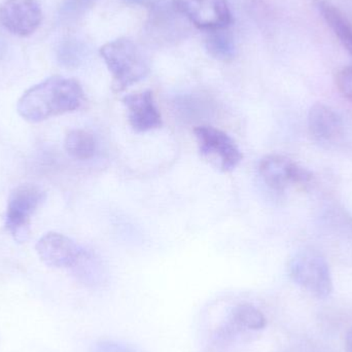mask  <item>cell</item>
Returning <instances> with one entry per match:
<instances>
[{"instance_id":"obj_1","label":"cell","mask_w":352,"mask_h":352,"mask_svg":"<svg viewBox=\"0 0 352 352\" xmlns=\"http://www.w3.org/2000/svg\"><path fill=\"white\" fill-rule=\"evenodd\" d=\"M84 102V90L78 80L52 76L28 89L18 101L16 111L26 121L39 123L78 111Z\"/></svg>"},{"instance_id":"obj_2","label":"cell","mask_w":352,"mask_h":352,"mask_svg":"<svg viewBox=\"0 0 352 352\" xmlns=\"http://www.w3.org/2000/svg\"><path fill=\"white\" fill-rule=\"evenodd\" d=\"M100 55L111 72V89L116 94L138 84L150 72L146 54L130 39L118 38L105 43L101 47Z\"/></svg>"},{"instance_id":"obj_3","label":"cell","mask_w":352,"mask_h":352,"mask_svg":"<svg viewBox=\"0 0 352 352\" xmlns=\"http://www.w3.org/2000/svg\"><path fill=\"white\" fill-rule=\"evenodd\" d=\"M266 324V318L256 306L250 303L235 304L213 333L212 346L217 351L228 349L248 334L264 330Z\"/></svg>"},{"instance_id":"obj_4","label":"cell","mask_w":352,"mask_h":352,"mask_svg":"<svg viewBox=\"0 0 352 352\" xmlns=\"http://www.w3.org/2000/svg\"><path fill=\"white\" fill-rule=\"evenodd\" d=\"M292 280L316 297L324 299L333 291L330 267L322 254L303 250L292 258L289 264Z\"/></svg>"},{"instance_id":"obj_5","label":"cell","mask_w":352,"mask_h":352,"mask_svg":"<svg viewBox=\"0 0 352 352\" xmlns=\"http://www.w3.org/2000/svg\"><path fill=\"white\" fill-rule=\"evenodd\" d=\"M195 138L201 157L221 173H231L242 160L237 144L226 132L211 126H197Z\"/></svg>"},{"instance_id":"obj_6","label":"cell","mask_w":352,"mask_h":352,"mask_svg":"<svg viewBox=\"0 0 352 352\" xmlns=\"http://www.w3.org/2000/svg\"><path fill=\"white\" fill-rule=\"evenodd\" d=\"M45 199V192L34 184H21L12 190L6 208V226L14 240L26 241L31 217Z\"/></svg>"},{"instance_id":"obj_7","label":"cell","mask_w":352,"mask_h":352,"mask_svg":"<svg viewBox=\"0 0 352 352\" xmlns=\"http://www.w3.org/2000/svg\"><path fill=\"white\" fill-rule=\"evenodd\" d=\"M176 12L201 30L228 29L233 22L228 0H173Z\"/></svg>"},{"instance_id":"obj_8","label":"cell","mask_w":352,"mask_h":352,"mask_svg":"<svg viewBox=\"0 0 352 352\" xmlns=\"http://www.w3.org/2000/svg\"><path fill=\"white\" fill-rule=\"evenodd\" d=\"M258 173L265 184L277 192L289 186L305 188L312 179L311 173L281 155H269L260 161Z\"/></svg>"},{"instance_id":"obj_9","label":"cell","mask_w":352,"mask_h":352,"mask_svg":"<svg viewBox=\"0 0 352 352\" xmlns=\"http://www.w3.org/2000/svg\"><path fill=\"white\" fill-rule=\"evenodd\" d=\"M39 258L54 268L80 267L87 256L80 246L63 234L50 232L43 235L35 246Z\"/></svg>"},{"instance_id":"obj_10","label":"cell","mask_w":352,"mask_h":352,"mask_svg":"<svg viewBox=\"0 0 352 352\" xmlns=\"http://www.w3.org/2000/svg\"><path fill=\"white\" fill-rule=\"evenodd\" d=\"M43 22V10L36 0H4L0 4V25L12 34L32 35Z\"/></svg>"},{"instance_id":"obj_11","label":"cell","mask_w":352,"mask_h":352,"mask_svg":"<svg viewBox=\"0 0 352 352\" xmlns=\"http://www.w3.org/2000/svg\"><path fill=\"white\" fill-rule=\"evenodd\" d=\"M127 111L128 123L138 133L162 127L163 120L152 91L132 93L122 99Z\"/></svg>"},{"instance_id":"obj_12","label":"cell","mask_w":352,"mask_h":352,"mask_svg":"<svg viewBox=\"0 0 352 352\" xmlns=\"http://www.w3.org/2000/svg\"><path fill=\"white\" fill-rule=\"evenodd\" d=\"M308 130L314 140L322 146H334L342 140L344 126L336 111L316 103L308 113Z\"/></svg>"},{"instance_id":"obj_13","label":"cell","mask_w":352,"mask_h":352,"mask_svg":"<svg viewBox=\"0 0 352 352\" xmlns=\"http://www.w3.org/2000/svg\"><path fill=\"white\" fill-rule=\"evenodd\" d=\"M316 10L332 29L343 47L352 56V23L344 12L333 4L330 0H314Z\"/></svg>"},{"instance_id":"obj_14","label":"cell","mask_w":352,"mask_h":352,"mask_svg":"<svg viewBox=\"0 0 352 352\" xmlns=\"http://www.w3.org/2000/svg\"><path fill=\"white\" fill-rule=\"evenodd\" d=\"M205 47L211 57L221 62H230L236 57L235 41L229 33V28L207 32Z\"/></svg>"},{"instance_id":"obj_15","label":"cell","mask_w":352,"mask_h":352,"mask_svg":"<svg viewBox=\"0 0 352 352\" xmlns=\"http://www.w3.org/2000/svg\"><path fill=\"white\" fill-rule=\"evenodd\" d=\"M64 146L70 157L84 161L94 157L97 144L92 133L86 130L76 129L67 133Z\"/></svg>"},{"instance_id":"obj_16","label":"cell","mask_w":352,"mask_h":352,"mask_svg":"<svg viewBox=\"0 0 352 352\" xmlns=\"http://www.w3.org/2000/svg\"><path fill=\"white\" fill-rule=\"evenodd\" d=\"M90 352H142L138 347L123 341L99 340L93 343Z\"/></svg>"},{"instance_id":"obj_17","label":"cell","mask_w":352,"mask_h":352,"mask_svg":"<svg viewBox=\"0 0 352 352\" xmlns=\"http://www.w3.org/2000/svg\"><path fill=\"white\" fill-rule=\"evenodd\" d=\"M94 0H65L61 6V16L64 18H76L86 12Z\"/></svg>"},{"instance_id":"obj_18","label":"cell","mask_w":352,"mask_h":352,"mask_svg":"<svg viewBox=\"0 0 352 352\" xmlns=\"http://www.w3.org/2000/svg\"><path fill=\"white\" fill-rule=\"evenodd\" d=\"M336 85L339 92L352 102V66L343 68L338 72Z\"/></svg>"},{"instance_id":"obj_19","label":"cell","mask_w":352,"mask_h":352,"mask_svg":"<svg viewBox=\"0 0 352 352\" xmlns=\"http://www.w3.org/2000/svg\"><path fill=\"white\" fill-rule=\"evenodd\" d=\"M345 352H352V328L345 337Z\"/></svg>"},{"instance_id":"obj_20","label":"cell","mask_w":352,"mask_h":352,"mask_svg":"<svg viewBox=\"0 0 352 352\" xmlns=\"http://www.w3.org/2000/svg\"><path fill=\"white\" fill-rule=\"evenodd\" d=\"M343 2H344V6L345 8H346L347 14L346 12H344L345 16H346L352 23V0H343Z\"/></svg>"}]
</instances>
